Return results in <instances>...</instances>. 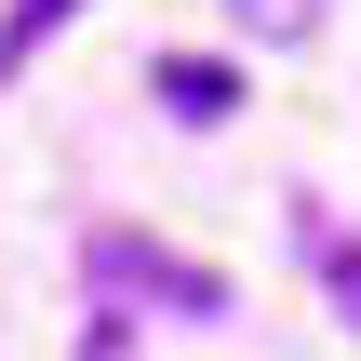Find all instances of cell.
<instances>
[{"mask_svg":"<svg viewBox=\"0 0 361 361\" xmlns=\"http://www.w3.org/2000/svg\"><path fill=\"white\" fill-rule=\"evenodd\" d=\"M94 281H134V295H161L174 322H214V308H228V281L188 268V255H161L147 228H94Z\"/></svg>","mask_w":361,"mask_h":361,"instance_id":"cell-1","label":"cell"},{"mask_svg":"<svg viewBox=\"0 0 361 361\" xmlns=\"http://www.w3.org/2000/svg\"><path fill=\"white\" fill-rule=\"evenodd\" d=\"M161 107H174V121H228V107H241V67H201V54H161Z\"/></svg>","mask_w":361,"mask_h":361,"instance_id":"cell-2","label":"cell"},{"mask_svg":"<svg viewBox=\"0 0 361 361\" xmlns=\"http://www.w3.org/2000/svg\"><path fill=\"white\" fill-rule=\"evenodd\" d=\"M67 13H80V0H13V13H0V67H27V54H40Z\"/></svg>","mask_w":361,"mask_h":361,"instance_id":"cell-3","label":"cell"},{"mask_svg":"<svg viewBox=\"0 0 361 361\" xmlns=\"http://www.w3.org/2000/svg\"><path fill=\"white\" fill-rule=\"evenodd\" d=\"M322 281H335V308L361 322V241H322Z\"/></svg>","mask_w":361,"mask_h":361,"instance_id":"cell-4","label":"cell"}]
</instances>
